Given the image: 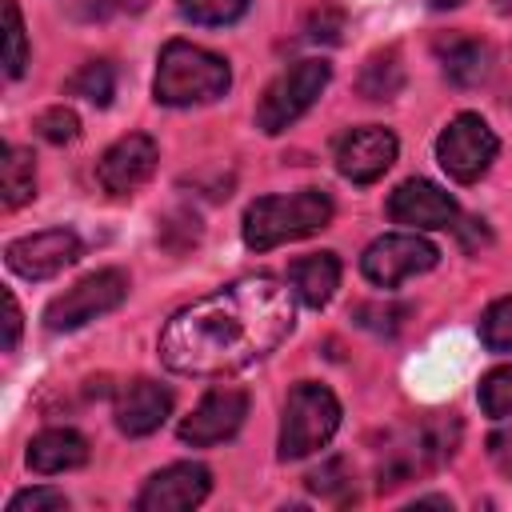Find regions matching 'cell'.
<instances>
[{
    "instance_id": "obj_1",
    "label": "cell",
    "mask_w": 512,
    "mask_h": 512,
    "mask_svg": "<svg viewBox=\"0 0 512 512\" xmlns=\"http://www.w3.org/2000/svg\"><path fill=\"white\" fill-rule=\"evenodd\" d=\"M296 324L292 284L260 272L180 308L160 332V360L180 376H228L268 352Z\"/></svg>"
},
{
    "instance_id": "obj_26",
    "label": "cell",
    "mask_w": 512,
    "mask_h": 512,
    "mask_svg": "<svg viewBox=\"0 0 512 512\" xmlns=\"http://www.w3.org/2000/svg\"><path fill=\"white\" fill-rule=\"evenodd\" d=\"M4 32H8L4 72L16 80V76H24V64H28V36H24V20H20L16 0H4Z\"/></svg>"
},
{
    "instance_id": "obj_28",
    "label": "cell",
    "mask_w": 512,
    "mask_h": 512,
    "mask_svg": "<svg viewBox=\"0 0 512 512\" xmlns=\"http://www.w3.org/2000/svg\"><path fill=\"white\" fill-rule=\"evenodd\" d=\"M36 132H40L48 144H72V140L80 136V120H76L72 108L56 104V108H44V112L36 116Z\"/></svg>"
},
{
    "instance_id": "obj_27",
    "label": "cell",
    "mask_w": 512,
    "mask_h": 512,
    "mask_svg": "<svg viewBox=\"0 0 512 512\" xmlns=\"http://www.w3.org/2000/svg\"><path fill=\"white\" fill-rule=\"evenodd\" d=\"M304 32H308V40H316V44H336L340 36H344V8L340 4H316L312 12H308V20H304Z\"/></svg>"
},
{
    "instance_id": "obj_31",
    "label": "cell",
    "mask_w": 512,
    "mask_h": 512,
    "mask_svg": "<svg viewBox=\"0 0 512 512\" xmlns=\"http://www.w3.org/2000/svg\"><path fill=\"white\" fill-rule=\"evenodd\" d=\"M304 480H308V488H312V492H320V496H344L352 476H348L344 460H324V464H320V468H312Z\"/></svg>"
},
{
    "instance_id": "obj_11",
    "label": "cell",
    "mask_w": 512,
    "mask_h": 512,
    "mask_svg": "<svg viewBox=\"0 0 512 512\" xmlns=\"http://www.w3.org/2000/svg\"><path fill=\"white\" fill-rule=\"evenodd\" d=\"M244 416H248V392L244 388H212L180 420V440L192 444V448L224 444V440H232L240 432Z\"/></svg>"
},
{
    "instance_id": "obj_19",
    "label": "cell",
    "mask_w": 512,
    "mask_h": 512,
    "mask_svg": "<svg viewBox=\"0 0 512 512\" xmlns=\"http://www.w3.org/2000/svg\"><path fill=\"white\" fill-rule=\"evenodd\" d=\"M440 52V64H444V76L460 88H472L488 76V48L472 36H452V40H440L436 44Z\"/></svg>"
},
{
    "instance_id": "obj_32",
    "label": "cell",
    "mask_w": 512,
    "mask_h": 512,
    "mask_svg": "<svg viewBox=\"0 0 512 512\" xmlns=\"http://www.w3.org/2000/svg\"><path fill=\"white\" fill-rule=\"evenodd\" d=\"M148 0H92L84 8V20H104V16H124V12H140Z\"/></svg>"
},
{
    "instance_id": "obj_35",
    "label": "cell",
    "mask_w": 512,
    "mask_h": 512,
    "mask_svg": "<svg viewBox=\"0 0 512 512\" xmlns=\"http://www.w3.org/2000/svg\"><path fill=\"white\" fill-rule=\"evenodd\" d=\"M412 508H452V504H448L444 496H420V500H416Z\"/></svg>"
},
{
    "instance_id": "obj_21",
    "label": "cell",
    "mask_w": 512,
    "mask_h": 512,
    "mask_svg": "<svg viewBox=\"0 0 512 512\" xmlns=\"http://www.w3.org/2000/svg\"><path fill=\"white\" fill-rule=\"evenodd\" d=\"M356 88H360V96H368V100H392V96H400V88H404L400 52H396V48L372 52L368 64H364V72H360V80H356Z\"/></svg>"
},
{
    "instance_id": "obj_15",
    "label": "cell",
    "mask_w": 512,
    "mask_h": 512,
    "mask_svg": "<svg viewBox=\"0 0 512 512\" xmlns=\"http://www.w3.org/2000/svg\"><path fill=\"white\" fill-rule=\"evenodd\" d=\"M388 216L408 228H448L456 224V200L440 184L416 176L388 196Z\"/></svg>"
},
{
    "instance_id": "obj_22",
    "label": "cell",
    "mask_w": 512,
    "mask_h": 512,
    "mask_svg": "<svg viewBox=\"0 0 512 512\" xmlns=\"http://www.w3.org/2000/svg\"><path fill=\"white\" fill-rule=\"evenodd\" d=\"M68 92H72V96H84V100L96 104V108H104V104H112V96H116V68H112L108 60H88V64H80V72L68 80Z\"/></svg>"
},
{
    "instance_id": "obj_18",
    "label": "cell",
    "mask_w": 512,
    "mask_h": 512,
    "mask_svg": "<svg viewBox=\"0 0 512 512\" xmlns=\"http://www.w3.org/2000/svg\"><path fill=\"white\" fill-rule=\"evenodd\" d=\"M288 284L296 292L300 304L308 308H324L332 300V292L340 288V260L332 252H312V256H300L292 260L288 268Z\"/></svg>"
},
{
    "instance_id": "obj_13",
    "label": "cell",
    "mask_w": 512,
    "mask_h": 512,
    "mask_svg": "<svg viewBox=\"0 0 512 512\" xmlns=\"http://www.w3.org/2000/svg\"><path fill=\"white\" fill-rule=\"evenodd\" d=\"M156 140L144 136V132H128L120 136L100 160H96V184L108 192V196H132L152 172H156Z\"/></svg>"
},
{
    "instance_id": "obj_33",
    "label": "cell",
    "mask_w": 512,
    "mask_h": 512,
    "mask_svg": "<svg viewBox=\"0 0 512 512\" xmlns=\"http://www.w3.org/2000/svg\"><path fill=\"white\" fill-rule=\"evenodd\" d=\"M20 344V304L12 292H4V348L12 352Z\"/></svg>"
},
{
    "instance_id": "obj_4",
    "label": "cell",
    "mask_w": 512,
    "mask_h": 512,
    "mask_svg": "<svg viewBox=\"0 0 512 512\" xmlns=\"http://www.w3.org/2000/svg\"><path fill=\"white\" fill-rule=\"evenodd\" d=\"M328 220H332V196L324 188H304L292 196H260L244 212V244L252 252H268L276 244L328 228Z\"/></svg>"
},
{
    "instance_id": "obj_29",
    "label": "cell",
    "mask_w": 512,
    "mask_h": 512,
    "mask_svg": "<svg viewBox=\"0 0 512 512\" xmlns=\"http://www.w3.org/2000/svg\"><path fill=\"white\" fill-rule=\"evenodd\" d=\"M352 316H356L360 328L380 332V336H392L400 328V320L408 316V304H360Z\"/></svg>"
},
{
    "instance_id": "obj_23",
    "label": "cell",
    "mask_w": 512,
    "mask_h": 512,
    "mask_svg": "<svg viewBox=\"0 0 512 512\" xmlns=\"http://www.w3.org/2000/svg\"><path fill=\"white\" fill-rule=\"evenodd\" d=\"M176 4H180V16L184 20L204 24V28L236 24L248 12V0H176Z\"/></svg>"
},
{
    "instance_id": "obj_10",
    "label": "cell",
    "mask_w": 512,
    "mask_h": 512,
    "mask_svg": "<svg viewBox=\"0 0 512 512\" xmlns=\"http://www.w3.org/2000/svg\"><path fill=\"white\" fill-rule=\"evenodd\" d=\"M84 244L72 228H48V232H32V236H20L4 248V260L16 276L24 280H52L56 272L72 268L80 260Z\"/></svg>"
},
{
    "instance_id": "obj_9",
    "label": "cell",
    "mask_w": 512,
    "mask_h": 512,
    "mask_svg": "<svg viewBox=\"0 0 512 512\" xmlns=\"http://www.w3.org/2000/svg\"><path fill=\"white\" fill-rule=\"evenodd\" d=\"M440 260L436 244H428L416 232H388L380 240H372L360 256V272L376 284V288H396L416 272H428Z\"/></svg>"
},
{
    "instance_id": "obj_2",
    "label": "cell",
    "mask_w": 512,
    "mask_h": 512,
    "mask_svg": "<svg viewBox=\"0 0 512 512\" xmlns=\"http://www.w3.org/2000/svg\"><path fill=\"white\" fill-rule=\"evenodd\" d=\"M228 84H232V72H228L224 56H216L200 44H188V40H168L160 48L156 80H152L156 104H168V108L208 104V100L224 96Z\"/></svg>"
},
{
    "instance_id": "obj_3",
    "label": "cell",
    "mask_w": 512,
    "mask_h": 512,
    "mask_svg": "<svg viewBox=\"0 0 512 512\" xmlns=\"http://www.w3.org/2000/svg\"><path fill=\"white\" fill-rule=\"evenodd\" d=\"M460 448V420L456 416H428L404 432H396L376 464V488L392 492L412 484L436 468H444Z\"/></svg>"
},
{
    "instance_id": "obj_20",
    "label": "cell",
    "mask_w": 512,
    "mask_h": 512,
    "mask_svg": "<svg viewBox=\"0 0 512 512\" xmlns=\"http://www.w3.org/2000/svg\"><path fill=\"white\" fill-rule=\"evenodd\" d=\"M0 196L4 208H20L36 196V160L28 148L8 144L4 148V164H0Z\"/></svg>"
},
{
    "instance_id": "obj_12",
    "label": "cell",
    "mask_w": 512,
    "mask_h": 512,
    "mask_svg": "<svg viewBox=\"0 0 512 512\" xmlns=\"http://www.w3.org/2000/svg\"><path fill=\"white\" fill-rule=\"evenodd\" d=\"M208 492H212V472L204 464L180 460L148 476V484L136 496V508L140 512H184V508L204 504Z\"/></svg>"
},
{
    "instance_id": "obj_8",
    "label": "cell",
    "mask_w": 512,
    "mask_h": 512,
    "mask_svg": "<svg viewBox=\"0 0 512 512\" xmlns=\"http://www.w3.org/2000/svg\"><path fill=\"white\" fill-rule=\"evenodd\" d=\"M500 140L496 132L476 116V112H460L440 136H436V160L440 168L456 180V184H472L488 172V164L496 160Z\"/></svg>"
},
{
    "instance_id": "obj_17",
    "label": "cell",
    "mask_w": 512,
    "mask_h": 512,
    "mask_svg": "<svg viewBox=\"0 0 512 512\" xmlns=\"http://www.w3.org/2000/svg\"><path fill=\"white\" fill-rule=\"evenodd\" d=\"M80 464H88V440L76 428H44L28 444V468L40 476L72 472Z\"/></svg>"
},
{
    "instance_id": "obj_5",
    "label": "cell",
    "mask_w": 512,
    "mask_h": 512,
    "mask_svg": "<svg viewBox=\"0 0 512 512\" xmlns=\"http://www.w3.org/2000/svg\"><path fill=\"white\" fill-rule=\"evenodd\" d=\"M340 428V400L324 384H296L284 400L280 420V460H300L320 452Z\"/></svg>"
},
{
    "instance_id": "obj_34",
    "label": "cell",
    "mask_w": 512,
    "mask_h": 512,
    "mask_svg": "<svg viewBox=\"0 0 512 512\" xmlns=\"http://www.w3.org/2000/svg\"><path fill=\"white\" fill-rule=\"evenodd\" d=\"M492 452H512V424L508 428H500V432H492Z\"/></svg>"
},
{
    "instance_id": "obj_16",
    "label": "cell",
    "mask_w": 512,
    "mask_h": 512,
    "mask_svg": "<svg viewBox=\"0 0 512 512\" xmlns=\"http://www.w3.org/2000/svg\"><path fill=\"white\" fill-rule=\"evenodd\" d=\"M172 412V392L156 380H128L120 392H116V404H112V416H116V428L124 436H148L156 432Z\"/></svg>"
},
{
    "instance_id": "obj_25",
    "label": "cell",
    "mask_w": 512,
    "mask_h": 512,
    "mask_svg": "<svg viewBox=\"0 0 512 512\" xmlns=\"http://www.w3.org/2000/svg\"><path fill=\"white\" fill-rule=\"evenodd\" d=\"M480 340L492 352H512V296H500L480 316Z\"/></svg>"
},
{
    "instance_id": "obj_30",
    "label": "cell",
    "mask_w": 512,
    "mask_h": 512,
    "mask_svg": "<svg viewBox=\"0 0 512 512\" xmlns=\"http://www.w3.org/2000/svg\"><path fill=\"white\" fill-rule=\"evenodd\" d=\"M68 496L60 488H24L8 500V512H64Z\"/></svg>"
},
{
    "instance_id": "obj_14",
    "label": "cell",
    "mask_w": 512,
    "mask_h": 512,
    "mask_svg": "<svg viewBox=\"0 0 512 512\" xmlns=\"http://www.w3.org/2000/svg\"><path fill=\"white\" fill-rule=\"evenodd\" d=\"M396 136L380 124H364V128H352L340 136L336 144V168L344 180L352 184H372L380 180L392 164H396Z\"/></svg>"
},
{
    "instance_id": "obj_7",
    "label": "cell",
    "mask_w": 512,
    "mask_h": 512,
    "mask_svg": "<svg viewBox=\"0 0 512 512\" xmlns=\"http://www.w3.org/2000/svg\"><path fill=\"white\" fill-rule=\"evenodd\" d=\"M128 296V276L120 268H100L84 280H76L68 292H60L48 308H44V328L48 332H72L84 328L88 320L120 308Z\"/></svg>"
},
{
    "instance_id": "obj_24",
    "label": "cell",
    "mask_w": 512,
    "mask_h": 512,
    "mask_svg": "<svg viewBox=\"0 0 512 512\" xmlns=\"http://www.w3.org/2000/svg\"><path fill=\"white\" fill-rule=\"evenodd\" d=\"M480 408L492 420H512V364H500L480 380Z\"/></svg>"
},
{
    "instance_id": "obj_6",
    "label": "cell",
    "mask_w": 512,
    "mask_h": 512,
    "mask_svg": "<svg viewBox=\"0 0 512 512\" xmlns=\"http://www.w3.org/2000/svg\"><path fill=\"white\" fill-rule=\"evenodd\" d=\"M328 80H332V64L320 60V56H308V60L288 64V68L264 88V96H260V104H256V128L268 132V136L284 132L288 124H296V120L316 104V96L328 88Z\"/></svg>"
},
{
    "instance_id": "obj_36",
    "label": "cell",
    "mask_w": 512,
    "mask_h": 512,
    "mask_svg": "<svg viewBox=\"0 0 512 512\" xmlns=\"http://www.w3.org/2000/svg\"><path fill=\"white\" fill-rule=\"evenodd\" d=\"M432 8H456V4H464V0H428Z\"/></svg>"
}]
</instances>
